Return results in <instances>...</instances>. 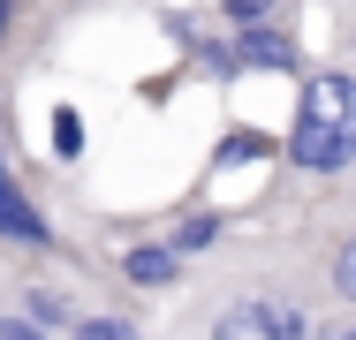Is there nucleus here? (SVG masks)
I'll list each match as a JSON object with an SVG mask.
<instances>
[{"instance_id": "obj_10", "label": "nucleus", "mask_w": 356, "mask_h": 340, "mask_svg": "<svg viewBox=\"0 0 356 340\" xmlns=\"http://www.w3.org/2000/svg\"><path fill=\"white\" fill-rule=\"evenodd\" d=\"M220 23H296L303 0H205Z\"/></svg>"}, {"instance_id": "obj_12", "label": "nucleus", "mask_w": 356, "mask_h": 340, "mask_svg": "<svg viewBox=\"0 0 356 340\" xmlns=\"http://www.w3.org/2000/svg\"><path fill=\"white\" fill-rule=\"evenodd\" d=\"M46 136H54V159H61V167H76V159H83V114H76V106H54Z\"/></svg>"}, {"instance_id": "obj_6", "label": "nucleus", "mask_w": 356, "mask_h": 340, "mask_svg": "<svg viewBox=\"0 0 356 340\" xmlns=\"http://www.w3.org/2000/svg\"><path fill=\"white\" fill-rule=\"evenodd\" d=\"M114 280H122L129 295H175V287L190 280V257H182L167 235H144V242H122V250H114Z\"/></svg>"}, {"instance_id": "obj_14", "label": "nucleus", "mask_w": 356, "mask_h": 340, "mask_svg": "<svg viewBox=\"0 0 356 340\" xmlns=\"http://www.w3.org/2000/svg\"><path fill=\"white\" fill-rule=\"evenodd\" d=\"M318 340H356V303H349V310H326V333H318Z\"/></svg>"}, {"instance_id": "obj_9", "label": "nucleus", "mask_w": 356, "mask_h": 340, "mask_svg": "<svg viewBox=\"0 0 356 340\" xmlns=\"http://www.w3.org/2000/svg\"><path fill=\"white\" fill-rule=\"evenodd\" d=\"M15 310H23L31 325H46V333H69V325H76V310H83V303H76L69 287H54V280H31Z\"/></svg>"}, {"instance_id": "obj_15", "label": "nucleus", "mask_w": 356, "mask_h": 340, "mask_svg": "<svg viewBox=\"0 0 356 340\" xmlns=\"http://www.w3.org/2000/svg\"><path fill=\"white\" fill-rule=\"evenodd\" d=\"M0 325H8V310H0Z\"/></svg>"}, {"instance_id": "obj_4", "label": "nucleus", "mask_w": 356, "mask_h": 340, "mask_svg": "<svg viewBox=\"0 0 356 340\" xmlns=\"http://www.w3.org/2000/svg\"><path fill=\"white\" fill-rule=\"evenodd\" d=\"M227 38H235V76H288L296 83L311 68V46L296 23H227Z\"/></svg>"}, {"instance_id": "obj_13", "label": "nucleus", "mask_w": 356, "mask_h": 340, "mask_svg": "<svg viewBox=\"0 0 356 340\" xmlns=\"http://www.w3.org/2000/svg\"><path fill=\"white\" fill-rule=\"evenodd\" d=\"M31 8H38V0H0V61L15 53V31L31 23Z\"/></svg>"}, {"instance_id": "obj_11", "label": "nucleus", "mask_w": 356, "mask_h": 340, "mask_svg": "<svg viewBox=\"0 0 356 340\" xmlns=\"http://www.w3.org/2000/svg\"><path fill=\"white\" fill-rule=\"evenodd\" d=\"M69 340H152V333H144L137 318H122V310H76Z\"/></svg>"}, {"instance_id": "obj_5", "label": "nucleus", "mask_w": 356, "mask_h": 340, "mask_svg": "<svg viewBox=\"0 0 356 340\" xmlns=\"http://www.w3.org/2000/svg\"><path fill=\"white\" fill-rule=\"evenodd\" d=\"M0 250H23V257H54L61 250V227L38 212V197L15 182L8 167V144H0Z\"/></svg>"}, {"instance_id": "obj_8", "label": "nucleus", "mask_w": 356, "mask_h": 340, "mask_svg": "<svg viewBox=\"0 0 356 340\" xmlns=\"http://www.w3.org/2000/svg\"><path fill=\"white\" fill-rule=\"evenodd\" d=\"M273 151H281V136L250 129V121H227V129H220V144H213V159H205V167H213V174H235V167H266Z\"/></svg>"}, {"instance_id": "obj_2", "label": "nucleus", "mask_w": 356, "mask_h": 340, "mask_svg": "<svg viewBox=\"0 0 356 340\" xmlns=\"http://www.w3.org/2000/svg\"><path fill=\"white\" fill-rule=\"evenodd\" d=\"M273 167L296 212L356 204V0H334V46L311 53V68L296 76Z\"/></svg>"}, {"instance_id": "obj_3", "label": "nucleus", "mask_w": 356, "mask_h": 340, "mask_svg": "<svg viewBox=\"0 0 356 340\" xmlns=\"http://www.w3.org/2000/svg\"><path fill=\"white\" fill-rule=\"evenodd\" d=\"M303 257H311V280L326 295V310H349L356 303V204H326V212H296L288 219Z\"/></svg>"}, {"instance_id": "obj_7", "label": "nucleus", "mask_w": 356, "mask_h": 340, "mask_svg": "<svg viewBox=\"0 0 356 340\" xmlns=\"http://www.w3.org/2000/svg\"><path fill=\"white\" fill-rule=\"evenodd\" d=\"M159 235H167V242H175L190 265H197V257H213L220 242L235 235V212H220V204H190V212H182V219H167Z\"/></svg>"}, {"instance_id": "obj_1", "label": "nucleus", "mask_w": 356, "mask_h": 340, "mask_svg": "<svg viewBox=\"0 0 356 340\" xmlns=\"http://www.w3.org/2000/svg\"><path fill=\"white\" fill-rule=\"evenodd\" d=\"M318 333H326V295L288 219L227 235L175 287V340H318Z\"/></svg>"}]
</instances>
